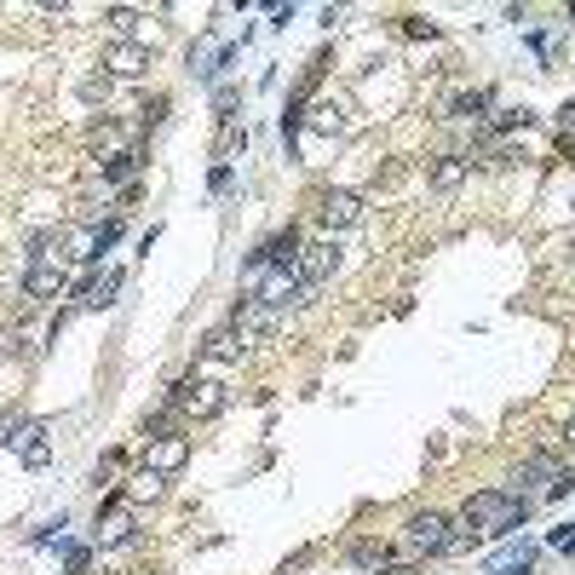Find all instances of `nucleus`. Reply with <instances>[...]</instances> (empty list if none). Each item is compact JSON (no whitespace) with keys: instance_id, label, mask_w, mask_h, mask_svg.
<instances>
[{"instance_id":"obj_16","label":"nucleus","mask_w":575,"mask_h":575,"mask_svg":"<svg viewBox=\"0 0 575 575\" xmlns=\"http://www.w3.org/2000/svg\"><path fill=\"white\" fill-rule=\"evenodd\" d=\"M121 282H127L121 271H110L104 282H92V288H87V305H92V311H104V305H115V294H121Z\"/></svg>"},{"instance_id":"obj_2","label":"nucleus","mask_w":575,"mask_h":575,"mask_svg":"<svg viewBox=\"0 0 575 575\" xmlns=\"http://www.w3.org/2000/svg\"><path fill=\"white\" fill-rule=\"evenodd\" d=\"M167 409H190L196 420H219L230 409V386H219V380H179L167 391Z\"/></svg>"},{"instance_id":"obj_21","label":"nucleus","mask_w":575,"mask_h":575,"mask_svg":"<svg viewBox=\"0 0 575 575\" xmlns=\"http://www.w3.org/2000/svg\"><path fill=\"white\" fill-rule=\"evenodd\" d=\"M87 564H92V552H87V547H69V552H64V570H69V575H81Z\"/></svg>"},{"instance_id":"obj_5","label":"nucleus","mask_w":575,"mask_h":575,"mask_svg":"<svg viewBox=\"0 0 575 575\" xmlns=\"http://www.w3.org/2000/svg\"><path fill=\"white\" fill-rule=\"evenodd\" d=\"M6 449H18L23 455V466H46L52 460V443H46V426L41 420H29V426H12V432L0 437Z\"/></svg>"},{"instance_id":"obj_25","label":"nucleus","mask_w":575,"mask_h":575,"mask_svg":"<svg viewBox=\"0 0 575 575\" xmlns=\"http://www.w3.org/2000/svg\"><path fill=\"white\" fill-rule=\"evenodd\" d=\"M564 437H570V449H575V414H570V426H564Z\"/></svg>"},{"instance_id":"obj_13","label":"nucleus","mask_w":575,"mask_h":575,"mask_svg":"<svg viewBox=\"0 0 575 575\" xmlns=\"http://www.w3.org/2000/svg\"><path fill=\"white\" fill-rule=\"evenodd\" d=\"M161 489H167V478L150 472V466H138L133 478H127V501H161Z\"/></svg>"},{"instance_id":"obj_27","label":"nucleus","mask_w":575,"mask_h":575,"mask_svg":"<svg viewBox=\"0 0 575 575\" xmlns=\"http://www.w3.org/2000/svg\"><path fill=\"white\" fill-rule=\"evenodd\" d=\"M570 23H575V6H570Z\"/></svg>"},{"instance_id":"obj_4","label":"nucleus","mask_w":575,"mask_h":575,"mask_svg":"<svg viewBox=\"0 0 575 575\" xmlns=\"http://www.w3.org/2000/svg\"><path fill=\"white\" fill-rule=\"evenodd\" d=\"M184 460H190V437H179V432H161V437L144 443V466L161 472V478H167V472H179Z\"/></svg>"},{"instance_id":"obj_24","label":"nucleus","mask_w":575,"mask_h":575,"mask_svg":"<svg viewBox=\"0 0 575 575\" xmlns=\"http://www.w3.org/2000/svg\"><path fill=\"white\" fill-rule=\"evenodd\" d=\"M558 121H564V127L575 133V104H564V110H558Z\"/></svg>"},{"instance_id":"obj_9","label":"nucleus","mask_w":575,"mask_h":575,"mask_svg":"<svg viewBox=\"0 0 575 575\" xmlns=\"http://www.w3.org/2000/svg\"><path fill=\"white\" fill-rule=\"evenodd\" d=\"M104 69H110L115 81H138L144 69H150V46H138V41H121L104 52Z\"/></svg>"},{"instance_id":"obj_11","label":"nucleus","mask_w":575,"mask_h":575,"mask_svg":"<svg viewBox=\"0 0 575 575\" xmlns=\"http://www.w3.org/2000/svg\"><path fill=\"white\" fill-rule=\"evenodd\" d=\"M242 345H248V340H242V328H213L202 351L213 357V363H230V357H242Z\"/></svg>"},{"instance_id":"obj_7","label":"nucleus","mask_w":575,"mask_h":575,"mask_svg":"<svg viewBox=\"0 0 575 575\" xmlns=\"http://www.w3.org/2000/svg\"><path fill=\"white\" fill-rule=\"evenodd\" d=\"M409 547L414 552H449V518H443V512L409 518Z\"/></svg>"},{"instance_id":"obj_26","label":"nucleus","mask_w":575,"mask_h":575,"mask_svg":"<svg viewBox=\"0 0 575 575\" xmlns=\"http://www.w3.org/2000/svg\"><path fill=\"white\" fill-rule=\"evenodd\" d=\"M386 575H414V570H386Z\"/></svg>"},{"instance_id":"obj_6","label":"nucleus","mask_w":575,"mask_h":575,"mask_svg":"<svg viewBox=\"0 0 575 575\" xmlns=\"http://www.w3.org/2000/svg\"><path fill=\"white\" fill-rule=\"evenodd\" d=\"M64 288H69V259L29 265V276H23V294H29V299H58Z\"/></svg>"},{"instance_id":"obj_18","label":"nucleus","mask_w":575,"mask_h":575,"mask_svg":"<svg viewBox=\"0 0 575 575\" xmlns=\"http://www.w3.org/2000/svg\"><path fill=\"white\" fill-rule=\"evenodd\" d=\"M512 127L524 133V127H529V110H501L495 121H489V133H512Z\"/></svg>"},{"instance_id":"obj_3","label":"nucleus","mask_w":575,"mask_h":575,"mask_svg":"<svg viewBox=\"0 0 575 575\" xmlns=\"http://www.w3.org/2000/svg\"><path fill=\"white\" fill-rule=\"evenodd\" d=\"M334 265H340V248L334 242H311V248H299V259H294V276H299V305L317 294L322 282L334 276Z\"/></svg>"},{"instance_id":"obj_10","label":"nucleus","mask_w":575,"mask_h":575,"mask_svg":"<svg viewBox=\"0 0 575 575\" xmlns=\"http://www.w3.org/2000/svg\"><path fill=\"white\" fill-rule=\"evenodd\" d=\"M92 541H98V547H127V541H133V512H121V506L98 512V529H92Z\"/></svg>"},{"instance_id":"obj_22","label":"nucleus","mask_w":575,"mask_h":575,"mask_svg":"<svg viewBox=\"0 0 575 575\" xmlns=\"http://www.w3.org/2000/svg\"><path fill=\"white\" fill-rule=\"evenodd\" d=\"M213 110L230 121V110H236V87H219V98H213Z\"/></svg>"},{"instance_id":"obj_20","label":"nucleus","mask_w":575,"mask_h":575,"mask_svg":"<svg viewBox=\"0 0 575 575\" xmlns=\"http://www.w3.org/2000/svg\"><path fill=\"white\" fill-rule=\"evenodd\" d=\"M403 35H409V41H432L437 23L432 18H403Z\"/></svg>"},{"instance_id":"obj_15","label":"nucleus","mask_w":575,"mask_h":575,"mask_svg":"<svg viewBox=\"0 0 575 575\" xmlns=\"http://www.w3.org/2000/svg\"><path fill=\"white\" fill-rule=\"evenodd\" d=\"M483 110H489V92H455V98H449V115H455V121H478Z\"/></svg>"},{"instance_id":"obj_23","label":"nucleus","mask_w":575,"mask_h":575,"mask_svg":"<svg viewBox=\"0 0 575 575\" xmlns=\"http://www.w3.org/2000/svg\"><path fill=\"white\" fill-rule=\"evenodd\" d=\"M334 127H340V110H328V104H322V110H317V133H334Z\"/></svg>"},{"instance_id":"obj_8","label":"nucleus","mask_w":575,"mask_h":575,"mask_svg":"<svg viewBox=\"0 0 575 575\" xmlns=\"http://www.w3.org/2000/svg\"><path fill=\"white\" fill-rule=\"evenodd\" d=\"M363 219V196H351V190H328L322 196V230L334 236V230H351Z\"/></svg>"},{"instance_id":"obj_19","label":"nucleus","mask_w":575,"mask_h":575,"mask_svg":"<svg viewBox=\"0 0 575 575\" xmlns=\"http://www.w3.org/2000/svg\"><path fill=\"white\" fill-rule=\"evenodd\" d=\"M104 18H110V29H115V35H127V29L138 23V12H133V6H110Z\"/></svg>"},{"instance_id":"obj_12","label":"nucleus","mask_w":575,"mask_h":575,"mask_svg":"<svg viewBox=\"0 0 575 575\" xmlns=\"http://www.w3.org/2000/svg\"><path fill=\"white\" fill-rule=\"evenodd\" d=\"M466 167H472L466 156H437L432 161V190H460V184H466Z\"/></svg>"},{"instance_id":"obj_1","label":"nucleus","mask_w":575,"mask_h":575,"mask_svg":"<svg viewBox=\"0 0 575 575\" xmlns=\"http://www.w3.org/2000/svg\"><path fill=\"white\" fill-rule=\"evenodd\" d=\"M529 518V501L524 495H501V489H483L466 501V524H478L483 535H512V529H524Z\"/></svg>"},{"instance_id":"obj_17","label":"nucleus","mask_w":575,"mask_h":575,"mask_svg":"<svg viewBox=\"0 0 575 575\" xmlns=\"http://www.w3.org/2000/svg\"><path fill=\"white\" fill-rule=\"evenodd\" d=\"M386 558H391L386 541H357V547H351V564H386Z\"/></svg>"},{"instance_id":"obj_14","label":"nucleus","mask_w":575,"mask_h":575,"mask_svg":"<svg viewBox=\"0 0 575 575\" xmlns=\"http://www.w3.org/2000/svg\"><path fill=\"white\" fill-rule=\"evenodd\" d=\"M138 167H144V156H138V150H121V156L104 161V184H127Z\"/></svg>"}]
</instances>
